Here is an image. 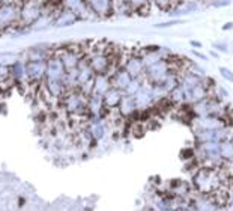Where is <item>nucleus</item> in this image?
Returning <instances> with one entry per match:
<instances>
[{"instance_id":"f3484780","label":"nucleus","mask_w":233,"mask_h":211,"mask_svg":"<svg viewBox=\"0 0 233 211\" xmlns=\"http://www.w3.org/2000/svg\"><path fill=\"white\" fill-rule=\"evenodd\" d=\"M198 9V3L196 0H184L181 2L177 6H175L173 9H170L169 14L172 17H181V15H185V14H191V12H196Z\"/></svg>"},{"instance_id":"c9c22d12","label":"nucleus","mask_w":233,"mask_h":211,"mask_svg":"<svg viewBox=\"0 0 233 211\" xmlns=\"http://www.w3.org/2000/svg\"><path fill=\"white\" fill-rule=\"evenodd\" d=\"M2 3H3V2H2V0H0V6H2Z\"/></svg>"},{"instance_id":"bb28decb","label":"nucleus","mask_w":233,"mask_h":211,"mask_svg":"<svg viewBox=\"0 0 233 211\" xmlns=\"http://www.w3.org/2000/svg\"><path fill=\"white\" fill-rule=\"evenodd\" d=\"M209 5L214 8H224V6L230 5V0H210Z\"/></svg>"},{"instance_id":"a211bd4d","label":"nucleus","mask_w":233,"mask_h":211,"mask_svg":"<svg viewBox=\"0 0 233 211\" xmlns=\"http://www.w3.org/2000/svg\"><path fill=\"white\" fill-rule=\"evenodd\" d=\"M122 98H123V92L116 89V88H113V86H111V88L107 91V94L102 97L104 106L107 109H117V106L122 101Z\"/></svg>"},{"instance_id":"7ed1b4c3","label":"nucleus","mask_w":233,"mask_h":211,"mask_svg":"<svg viewBox=\"0 0 233 211\" xmlns=\"http://www.w3.org/2000/svg\"><path fill=\"white\" fill-rule=\"evenodd\" d=\"M120 67H123L128 71L132 79H144L146 67H144L143 60L140 58L139 51L129 53V54H127V58H120Z\"/></svg>"},{"instance_id":"7c9ffc66","label":"nucleus","mask_w":233,"mask_h":211,"mask_svg":"<svg viewBox=\"0 0 233 211\" xmlns=\"http://www.w3.org/2000/svg\"><path fill=\"white\" fill-rule=\"evenodd\" d=\"M189 44H191L193 47H196V48H202V42H200V41H191Z\"/></svg>"},{"instance_id":"dca6fc26","label":"nucleus","mask_w":233,"mask_h":211,"mask_svg":"<svg viewBox=\"0 0 233 211\" xmlns=\"http://www.w3.org/2000/svg\"><path fill=\"white\" fill-rule=\"evenodd\" d=\"M111 88V79L108 74H96L93 79V92L92 95L104 97L107 91Z\"/></svg>"},{"instance_id":"cd10ccee","label":"nucleus","mask_w":233,"mask_h":211,"mask_svg":"<svg viewBox=\"0 0 233 211\" xmlns=\"http://www.w3.org/2000/svg\"><path fill=\"white\" fill-rule=\"evenodd\" d=\"M177 23H181V20H170V21H164V23H156L155 27L156 29H165V27H172Z\"/></svg>"},{"instance_id":"f8f14e48","label":"nucleus","mask_w":233,"mask_h":211,"mask_svg":"<svg viewBox=\"0 0 233 211\" xmlns=\"http://www.w3.org/2000/svg\"><path fill=\"white\" fill-rule=\"evenodd\" d=\"M78 21V18L68 9H63V8H59L57 12L54 14L53 17V21H51V27H56V29H63V27H71Z\"/></svg>"},{"instance_id":"6e6552de","label":"nucleus","mask_w":233,"mask_h":211,"mask_svg":"<svg viewBox=\"0 0 233 211\" xmlns=\"http://www.w3.org/2000/svg\"><path fill=\"white\" fill-rule=\"evenodd\" d=\"M54 50L56 48L53 45H48V44H38L33 47H29L26 51L23 53V59L24 60H48L54 54Z\"/></svg>"},{"instance_id":"b1692460","label":"nucleus","mask_w":233,"mask_h":211,"mask_svg":"<svg viewBox=\"0 0 233 211\" xmlns=\"http://www.w3.org/2000/svg\"><path fill=\"white\" fill-rule=\"evenodd\" d=\"M17 59H18V56L15 53H2L0 54V63L6 65V67H11Z\"/></svg>"},{"instance_id":"20e7f679","label":"nucleus","mask_w":233,"mask_h":211,"mask_svg":"<svg viewBox=\"0 0 233 211\" xmlns=\"http://www.w3.org/2000/svg\"><path fill=\"white\" fill-rule=\"evenodd\" d=\"M230 122L223 116H198L194 118L189 124V127L193 130V133L196 131H203V130H218L223 128L226 125H229Z\"/></svg>"},{"instance_id":"2eb2a0df","label":"nucleus","mask_w":233,"mask_h":211,"mask_svg":"<svg viewBox=\"0 0 233 211\" xmlns=\"http://www.w3.org/2000/svg\"><path fill=\"white\" fill-rule=\"evenodd\" d=\"M77 72H78V88L83 86L84 83H87L89 80H93L95 75H96V74L93 72L92 67H90V63H89V60H87L86 56L80 60V63H78V67H77Z\"/></svg>"},{"instance_id":"4468645a","label":"nucleus","mask_w":233,"mask_h":211,"mask_svg":"<svg viewBox=\"0 0 233 211\" xmlns=\"http://www.w3.org/2000/svg\"><path fill=\"white\" fill-rule=\"evenodd\" d=\"M117 112L123 119H132L134 115L137 113V106H135V101H134V97L123 95L122 101L117 106Z\"/></svg>"},{"instance_id":"5701e85b","label":"nucleus","mask_w":233,"mask_h":211,"mask_svg":"<svg viewBox=\"0 0 233 211\" xmlns=\"http://www.w3.org/2000/svg\"><path fill=\"white\" fill-rule=\"evenodd\" d=\"M146 82L144 79H132L131 80V83L128 84V88L123 91V95H128V97H134V95L137 94V91H139L140 88L143 86V83Z\"/></svg>"},{"instance_id":"0eeeda50","label":"nucleus","mask_w":233,"mask_h":211,"mask_svg":"<svg viewBox=\"0 0 233 211\" xmlns=\"http://www.w3.org/2000/svg\"><path fill=\"white\" fill-rule=\"evenodd\" d=\"M134 101L137 106V112H148L155 106V100L152 95V84L148 82L143 83V86L134 95Z\"/></svg>"},{"instance_id":"a878e982","label":"nucleus","mask_w":233,"mask_h":211,"mask_svg":"<svg viewBox=\"0 0 233 211\" xmlns=\"http://www.w3.org/2000/svg\"><path fill=\"white\" fill-rule=\"evenodd\" d=\"M220 74H221L223 79H226L227 82L233 83V72L229 70V68H226V67H220Z\"/></svg>"},{"instance_id":"f257e3e1","label":"nucleus","mask_w":233,"mask_h":211,"mask_svg":"<svg viewBox=\"0 0 233 211\" xmlns=\"http://www.w3.org/2000/svg\"><path fill=\"white\" fill-rule=\"evenodd\" d=\"M44 3L41 0H21L20 2V26L32 30L44 15Z\"/></svg>"},{"instance_id":"2f4dec72","label":"nucleus","mask_w":233,"mask_h":211,"mask_svg":"<svg viewBox=\"0 0 233 211\" xmlns=\"http://www.w3.org/2000/svg\"><path fill=\"white\" fill-rule=\"evenodd\" d=\"M232 27H233V23H227V24L223 26V30H230Z\"/></svg>"},{"instance_id":"72a5a7b5","label":"nucleus","mask_w":233,"mask_h":211,"mask_svg":"<svg viewBox=\"0 0 233 211\" xmlns=\"http://www.w3.org/2000/svg\"><path fill=\"white\" fill-rule=\"evenodd\" d=\"M181 2H184V0H173V3H172V9H173L175 6H177V5H179Z\"/></svg>"},{"instance_id":"aec40b11","label":"nucleus","mask_w":233,"mask_h":211,"mask_svg":"<svg viewBox=\"0 0 233 211\" xmlns=\"http://www.w3.org/2000/svg\"><path fill=\"white\" fill-rule=\"evenodd\" d=\"M132 6L129 0H113V14L117 15H131L132 14Z\"/></svg>"},{"instance_id":"9b49d317","label":"nucleus","mask_w":233,"mask_h":211,"mask_svg":"<svg viewBox=\"0 0 233 211\" xmlns=\"http://www.w3.org/2000/svg\"><path fill=\"white\" fill-rule=\"evenodd\" d=\"M96 18H108L113 15V0H86Z\"/></svg>"},{"instance_id":"f704fd0d","label":"nucleus","mask_w":233,"mask_h":211,"mask_svg":"<svg viewBox=\"0 0 233 211\" xmlns=\"http://www.w3.org/2000/svg\"><path fill=\"white\" fill-rule=\"evenodd\" d=\"M2 92H3V89H2V84H0V94H2Z\"/></svg>"},{"instance_id":"423d86ee","label":"nucleus","mask_w":233,"mask_h":211,"mask_svg":"<svg viewBox=\"0 0 233 211\" xmlns=\"http://www.w3.org/2000/svg\"><path fill=\"white\" fill-rule=\"evenodd\" d=\"M60 8L71 11L78 18V21H86V20L95 18L93 12L90 11V8L86 3V0H60Z\"/></svg>"},{"instance_id":"473e14b6","label":"nucleus","mask_w":233,"mask_h":211,"mask_svg":"<svg viewBox=\"0 0 233 211\" xmlns=\"http://www.w3.org/2000/svg\"><path fill=\"white\" fill-rule=\"evenodd\" d=\"M3 3H20L21 0H2Z\"/></svg>"},{"instance_id":"412c9836","label":"nucleus","mask_w":233,"mask_h":211,"mask_svg":"<svg viewBox=\"0 0 233 211\" xmlns=\"http://www.w3.org/2000/svg\"><path fill=\"white\" fill-rule=\"evenodd\" d=\"M169 100L172 101V104L175 106H184L185 104V92L184 89L181 88V84H177L175 89L169 94Z\"/></svg>"},{"instance_id":"39448f33","label":"nucleus","mask_w":233,"mask_h":211,"mask_svg":"<svg viewBox=\"0 0 233 211\" xmlns=\"http://www.w3.org/2000/svg\"><path fill=\"white\" fill-rule=\"evenodd\" d=\"M26 72L29 84H41L45 82L47 62L45 60H26Z\"/></svg>"},{"instance_id":"1a4fd4ad","label":"nucleus","mask_w":233,"mask_h":211,"mask_svg":"<svg viewBox=\"0 0 233 211\" xmlns=\"http://www.w3.org/2000/svg\"><path fill=\"white\" fill-rule=\"evenodd\" d=\"M11 77L15 82V86L18 88H27L29 89V82H27V72H26V60L23 58H18L11 67Z\"/></svg>"},{"instance_id":"393cba45","label":"nucleus","mask_w":233,"mask_h":211,"mask_svg":"<svg viewBox=\"0 0 233 211\" xmlns=\"http://www.w3.org/2000/svg\"><path fill=\"white\" fill-rule=\"evenodd\" d=\"M161 11H170L172 9V3H173V0H152Z\"/></svg>"},{"instance_id":"c85d7f7f","label":"nucleus","mask_w":233,"mask_h":211,"mask_svg":"<svg viewBox=\"0 0 233 211\" xmlns=\"http://www.w3.org/2000/svg\"><path fill=\"white\" fill-rule=\"evenodd\" d=\"M214 48L218 50V51H223V53H227L229 51V47L226 42H214Z\"/></svg>"},{"instance_id":"9d476101","label":"nucleus","mask_w":233,"mask_h":211,"mask_svg":"<svg viewBox=\"0 0 233 211\" xmlns=\"http://www.w3.org/2000/svg\"><path fill=\"white\" fill-rule=\"evenodd\" d=\"M56 51V50H54ZM66 74V70L62 63V60L59 59V56L54 53L51 58L47 60V75L45 80H63Z\"/></svg>"},{"instance_id":"4be33fe9","label":"nucleus","mask_w":233,"mask_h":211,"mask_svg":"<svg viewBox=\"0 0 233 211\" xmlns=\"http://www.w3.org/2000/svg\"><path fill=\"white\" fill-rule=\"evenodd\" d=\"M151 2L152 0H129L132 11L140 14V15H146L149 8H151Z\"/></svg>"},{"instance_id":"ddd939ff","label":"nucleus","mask_w":233,"mask_h":211,"mask_svg":"<svg viewBox=\"0 0 233 211\" xmlns=\"http://www.w3.org/2000/svg\"><path fill=\"white\" fill-rule=\"evenodd\" d=\"M110 79H111V86L119 89V91H122V92L128 88V84L131 83V80H132V77L129 75V72L125 70L123 67H119V68L110 75Z\"/></svg>"},{"instance_id":"6ab92c4d","label":"nucleus","mask_w":233,"mask_h":211,"mask_svg":"<svg viewBox=\"0 0 233 211\" xmlns=\"http://www.w3.org/2000/svg\"><path fill=\"white\" fill-rule=\"evenodd\" d=\"M220 154L224 161V167L233 169V140L220 142Z\"/></svg>"},{"instance_id":"f03ea898","label":"nucleus","mask_w":233,"mask_h":211,"mask_svg":"<svg viewBox=\"0 0 233 211\" xmlns=\"http://www.w3.org/2000/svg\"><path fill=\"white\" fill-rule=\"evenodd\" d=\"M20 24V3H2L0 32H9Z\"/></svg>"},{"instance_id":"c756f323","label":"nucleus","mask_w":233,"mask_h":211,"mask_svg":"<svg viewBox=\"0 0 233 211\" xmlns=\"http://www.w3.org/2000/svg\"><path fill=\"white\" fill-rule=\"evenodd\" d=\"M191 53H193V54H194V56H196V58H198V59H202V60H206V56H205V54H202V53H200V51H197V50H191Z\"/></svg>"}]
</instances>
